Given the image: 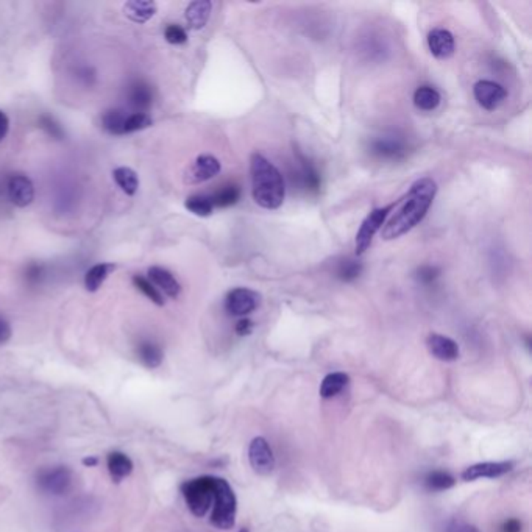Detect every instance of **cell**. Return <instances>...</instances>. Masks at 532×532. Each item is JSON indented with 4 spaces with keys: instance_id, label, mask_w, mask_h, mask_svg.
Returning a JSON list of instances; mask_svg holds the SVG:
<instances>
[{
    "instance_id": "obj_1",
    "label": "cell",
    "mask_w": 532,
    "mask_h": 532,
    "mask_svg": "<svg viewBox=\"0 0 532 532\" xmlns=\"http://www.w3.org/2000/svg\"><path fill=\"white\" fill-rule=\"evenodd\" d=\"M437 194V183L425 177L417 179L405 195L395 203V211L390 213L384 223L381 237L384 241H395L408 234L425 219Z\"/></svg>"
},
{
    "instance_id": "obj_2",
    "label": "cell",
    "mask_w": 532,
    "mask_h": 532,
    "mask_svg": "<svg viewBox=\"0 0 532 532\" xmlns=\"http://www.w3.org/2000/svg\"><path fill=\"white\" fill-rule=\"evenodd\" d=\"M250 175L255 203L264 209H278L284 202L286 186L277 166L255 152L250 156Z\"/></svg>"
},
{
    "instance_id": "obj_3",
    "label": "cell",
    "mask_w": 532,
    "mask_h": 532,
    "mask_svg": "<svg viewBox=\"0 0 532 532\" xmlns=\"http://www.w3.org/2000/svg\"><path fill=\"white\" fill-rule=\"evenodd\" d=\"M216 476H198L189 479L182 484V493L189 510L195 517L202 518L207 515L211 506L214 503Z\"/></svg>"
},
{
    "instance_id": "obj_4",
    "label": "cell",
    "mask_w": 532,
    "mask_h": 532,
    "mask_svg": "<svg viewBox=\"0 0 532 532\" xmlns=\"http://www.w3.org/2000/svg\"><path fill=\"white\" fill-rule=\"evenodd\" d=\"M237 512V499L234 492L225 479L216 478L213 514H211V524L217 529L228 531L234 526Z\"/></svg>"
},
{
    "instance_id": "obj_5",
    "label": "cell",
    "mask_w": 532,
    "mask_h": 532,
    "mask_svg": "<svg viewBox=\"0 0 532 532\" xmlns=\"http://www.w3.org/2000/svg\"><path fill=\"white\" fill-rule=\"evenodd\" d=\"M395 203L386 204V207H381V208H375L373 211H370L367 217H365V219L362 220L361 227H359L357 233H356V239H355L356 256H362L370 248L371 241H373L375 234L380 232L384 223H386L387 217L390 216V213H392L394 208H395Z\"/></svg>"
},
{
    "instance_id": "obj_6",
    "label": "cell",
    "mask_w": 532,
    "mask_h": 532,
    "mask_svg": "<svg viewBox=\"0 0 532 532\" xmlns=\"http://www.w3.org/2000/svg\"><path fill=\"white\" fill-rule=\"evenodd\" d=\"M36 485L47 495H64L72 487V470L66 465L41 470L38 473Z\"/></svg>"
},
{
    "instance_id": "obj_7",
    "label": "cell",
    "mask_w": 532,
    "mask_h": 532,
    "mask_svg": "<svg viewBox=\"0 0 532 532\" xmlns=\"http://www.w3.org/2000/svg\"><path fill=\"white\" fill-rule=\"evenodd\" d=\"M261 303V296L248 287H236L225 297V311L229 316L245 317L252 314Z\"/></svg>"
},
{
    "instance_id": "obj_8",
    "label": "cell",
    "mask_w": 532,
    "mask_h": 532,
    "mask_svg": "<svg viewBox=\"0 0 532 532\" xmlns=\"http://www.w3.org/2000/svg\"><path fill=\"white\" fill-rule=\"evenodd\" d=\"M370 153L381 159H401L406 156L408 144L398 134H382L370 140Z\"/></svg>"
},
{
    "instance_id": "obj_9",
    "label": "cell",
    "mask_w": 532,
    "mask_h": 532,
    "mask_svg": "<svg viewBox=\"0 0 532 532\" xmlns=\"http://www.w3.org/2000/svg\"><path fill=\"white\" fill-rule=\"evenodd\" d=\"M473 94L478 105L487 111H495L508 97V91L499 83L492 80H479L474 83Z\"/></svg>"
},
{
    "instance_id": "obj_10",
    "label": "cell",
    "mask_w": 532,
    "mask_h": 532,
    "mask_svg": "<svg viewBox=\"0 0 532 532\" xmlns=\"http://www.w3.org/2000/svg\"><path fill=\"white\" fill-rule=\"evenodd\" d=\"M248 460L252 469L262 476H267L273 471L275 456L271 445L264 437H255L252 440V444L248 446Z\"/></svg>"
},
{
    "instance_id": "obj_11",
    "label": "cell",
    "mask_w": 532,
    "mask_h": 532,
    "mask_svg": "<svg viewBox=\"0 0 532 532\" xmlns=\"http://www.w3.org/2000/svg\"><path fill=\"white\" fill-rule=\"evenodd\" d=\"M222 169L219 159L213 155H200L186 170V183L198 184L214 178Z\"/></svg>"
},
{
    "instance_id": "obj_12",
    "label": "cell",
    "mask_w": 532,
    "mask_h": 532,
    "mask_svg": "<svg viewBox=\"0 0 532 532\" xmlns=\"http://www.w3.org/2000/svg\"><path fill=\"white\" fill-rule=\"evenodd\" d=\"M10 202L17 208H25L33 202L35 198V186L31 179L24 174H13L6 186Z\"/></svg>"
},
{
    "instance_id": "obj_13",
    "label": "cell",
    "mask_w": 532,
    "mask_h": 532,
    "mask_svg": "<svg viewBox=\"0 0 532 532\" xmlns=\"http://www.w3.org/2000/svg\"><path fill=\"white\" fill-rule=\"evenodd\" d=\"M428 47L434 58L448 60L454 55L456 44H454V36L450 30L434 29L428 35Z\"/></svg>"
},
{
    "instance_id": "obj_14",
    "label": "cell",
    "mask_w": 532,
    "mask_h": 532,
    "mask_svg": "<svg viewBox=\"0 0 532 532\" xmlns=\"http://www.w3.org/2000/svg\"><path fill=\"white\" fill-rule=\"evenodd\" d=\"M426 347L435 359L444 362H453L459 357V345L453 341L451 337L437 334V332H431L426 339Z\"/></svg>"
},
{
    "instance_id": "obj_15",
    "label": "cell",
    "mask_w": 532,
    "mask_h": 532,
    "mask_svg": "<svg viewBox=\"0 0 532 532\" xmlns=\"http://www.w3.org/2000/svg\"><path fill=\"white\" fill-rule=\"evenodd\" d=\"M149 280L156 289L161 291L164 296L169 298H177L182 292V286H179L178 280L174 277V273L169 272L168 268L153 266L149 268Z\"/></svg>"
},
{
    "instance_id": "obj_16",
    "label": "cell",
    "mask_w": 532,
    "mask_h": 532,
    "mask_svg": "<svg viewBox=\"0 0 532 532\" xmlns=\"http://www.w3.org/2000/svg\"><path fill=\"white\" fill-rule=\"evenodd\" d=\"M512 470V464L510 462H481V464H474L469 469H465L462 471V479L464 481H476L481 478H489V479H495L503 476V474L509 473Z\"/></svg>"
},
{
    "instance_id": "obj_17",
    "label": "cell",
    "mask_w": 532,
    "mask_h": 532,
    "mask_svg": "<svg viewBox=\"0 0 532 532\" xmlns=\"http://www.w3.org/2000/svg\"><path fill=\"white\" fill-rule=\"evenodd\" d=\"M127 100L128 105H130L133 110H136V113H145L153 104L152 88L143 80L133 81L131 85L128 86Z\"/></svg>"
},
{
    "instance_id": "obj_18",
    "label": "cell",
    "mask_w": 532,
    "mask_h": 532,
    "mask_svg": "<svg viewBox=\"0 0 532 532\" xmlns=\"http://www.w3.org/2000/svg\"><path fill=\"white\" fill-rule=\"evenodd\" d=\"M213 3L209 0H195L186 6L184 17L192 30H202L208 24Z\"/></svg>"
},
{
    "instance_id": "obj_19",
    "label": "cell",
    "mask_w": 532,
    "mask_h": 532,
    "mask_svg": "<svg viewBox=\"0 0 532 532\" xmlns=\"http://www.w3.org/2000/svg\"><path fill=\"white\" fill-rule=\"evenodd\" d=\"M106 467H108V473H110V476L114 483H120L122 479L130 476L134 469L133 460L122 451H111L110 454H108Z\"/></svg>"
},
{
    "instance_id": "obj_20",
    "label": "cell",
    "mask_w": 532,
    "mask_h": 532,
    "mask_svg": "<svg viewBox=\"0 0 532 532\" xmlns=\"http://www.w3.org/2000/svg\"><path fill=\"white\" fill-rule=\"evenodd\" d=\"M158 6L150 0H130L124 5V15L130 21L136 24H144L156 15Z\"/></svg>"
},
{
    "instance_id": "obj_21",
    "label": "cell",
    "mask_w": 532,
    "mask_h": 532,
    "mask_svg": "<svg viewBox=\"0 0 532 532\" xmlns=\"http://www.w3.org/2000/svg\"><path fill=\"white\" fill-rule=\"evenodd\" d=\"M136 355L140 364L150 370L158 369L164 361V351L161 345L153 341H140L136 348Z\"/></svg>"
},
{
    "instance_id": "obj_22",
    "label": "cell",
    "mask_w": 532,
    "mask_h": 532,
    "mask_svg": "<svg viewBox=\"0 0 532 532\" xmlns=\"http://www.w3.org/2000/svg\"><path fill=\"white\" fill-rule=\"evenodd\" d=\"M116 271V266L111 262H100V264L92 266L85 275V287L88 292H97L102 284L105 283L106 278L110 277L111 272Z\"/></svg>"
},
{
    "instance_id": "obj_23",
    "label": "cell",
    "mask_w": 532,
    "mask_h": 532,
    "mask_svg": "<svg viewBox=\"0 0 532 532\" xmlns=\"http://www.w3.org/2000/svg\"><path fill=\"white\" fill-rule=\"evenodd\" d=\"M350 376L344 371H334L323 378L322 384H320V396L322 398H332L337 394H341L342 390L348 386Z\"/></svg>"
},
{
    "instance_id": "obj_24",
    "label": "cell",
    "mask_w": 532,
    "mask_h": 532,
    "mask_svg": "<svg viewBox=\"0 0 532 532\" xmlns=\"http://www.w3.org/2000/svg\"><path fill=\"white\" fill-rule=\"evenodd\" d=\"M128 114L119 108H111L102 114V128L111 136H124V125Z\"/></svg>"
},
{
    "instance_id": "obj_25",
    "label": "cell",
    "mask_w": 532,
    "mask_h": 532,
    "mask_svg": "<svg viewBox=\"0 0 532 532\" xmlns=\"http://www.w3.org/2000/svg\"><path fill=\"white\" fill-rule=\"evenodd\" d=\"M442 97L437 89L433 86H420L414 92V105L420 111H434L440 105Z\"/></svg>"
},
{
    "instance_id": "obj_26",
    "label": "cell",
    "mask_w": 532,
    "mask_h": 532,
    "mask_svg": "<svg viewBox=\"0 0 532 532\" xmlns=\"http://www.w3.org/2000/svg\"><path fill=\"white\" fill-rule=\"evenodd\" d=\"M113 178L122 192L127 195H134L139 189V178L136 172L130 168H118L113 172Z\"/></svg>"
},
{
    "instance_id": "obj_27",
    "label": "cell",
    "mask_w": 532,
    "mask_h": 532,
    "mask_svg": "<svg viewBox=\"0 0 532 532\" xmlns=\"http://www.w3.org/2000/svg\"><path fill=\"white\" fill-rule=\"evenodd\" d=\"M133 281V286L136 287V289L143 293L144 297L149 298L152 303H155L156 306H164L166 305V300L163 297V293L159 292L155 286L152 284V281L149 278H145L144 275H134V277L131 278Z\"/></svg>"
},
{
    "instance_id": "obj_28",
    "label": "cell",
    "mask_w": 532,
    "mask_h": 532,
    "mask_svg": "<svg viewBox=\"0 0 532 532\" xmlns=\"http://www.w3.org/2000/svg\"><path fill=\"white\" fill-rule=\"evenodd\" d=\"M298 178L303 188L309 192H317L320 189V184H322V179H320V175L317 169L307 161V159L301 158V166L298 170Z\"/></svg>"
},
{
    "instance_id": "obj_29",
    "label": "cell",
    "mask_w": 532,
    "mask_h": 532,
    "mask_svg": "<svg viewBox=\"0 0 532 532\" xmlns=\"http://www.w3.org/2000/svg\"><path fill=\"white\" fill-rule=\"evenodd\" d=\"M186 209L198 217H209L214 211V204L208 195H191L186 198Z\"/></svg>"
},
{
    "instance_id": "obj_30",
    "label": "cell",
    "mask_w": 532,
    "mask_h": 532,
    "mask_svg": "<svg viewBox=\"0 0 532 532\" xmlns=\"http://www.w3.org/2000/svg\"><path fill=\"white\" fill-rule=\"evenodd\" d=\"M362 268V262L350 258L342 259L336 267V277L344 283H351V281L361 277Z\"/></svg>"
},
{
    "instance_id": "obj_31",
    "label": "cell",
    "mask_w": 532,
    "mask_h": 532,
    "mask_svg": "<svg viewBox=\"0 0 532 532\" xmlns=\"http://www.w3.org/2000/svg\"><path fill=\"white\" fill-rule=\"evenodd\" d=\"M241 198V189L237 186H225L219 192L211 197L214 208H229L239 202Z\"/></svg>"
},
{
    "instance_id": "obj_32",
    "label": "cell",
    "mask_w": 532,
    "mask_h": 532,
    "mask_svg": "<svg viewBox=\"0 0 532 532\" xmlns=\"http://www.w3.org/2000/svg\"><path fill=\"white\" fill-rule=\"evenodd\" d=\"M425 485L429 490H434V492L448 490L454 485V478L450 473L435 470V471L428 473V476L425 478Z\"/></svg>"
},
{
    "instance_id": "obj_33",
    "label": "cell",
    "mask_w": 532,
    "mask_h": 532,
    "mask_svg": "<svg viewBox=\"0 0 532 532\" xmlns=\"http://www.w3.org/2000/svg\"><path fill=\"white\" fill-rule=\"evenodd\" d=\"M152 125H153V119L147 113H131L127 116L124 133L125 134L136 133L140 130H145V128H149Z\"/></svg>"
},
{
    "instance_id": "obj_34",
    "label": "cell",
    "mask_w": 532,
    "mask_h": 532,
    "mask_svg": "<svg viewBox=\"0 0 532 532\" xmlns=\"http://www.w3.org/2000/svg\"><path fill=\"white\" fill-rule=\"evenodd\" d=\"M164 38L172 46H182V44L188 42V33H186V30L182 25L177 24H169L168 27L164 29Z\"/></svg>"
},
{
    "instance_id": "obj_35",
    "label": "cell",
    "mask_w": 532,
    "mask_h": 532,
    "mask_svg": "<svg viewBox=\"0 0 532 532\" xmlns=\"http://www.w3.org/2000/svg\"><path fill=\"white\" fill-rule=\"evenodd\" d=\"M40 127L49 134V136H52L55 139H63L64 136L63 127L55 120V118L49 116V114H42V116H40Z\"/></svg>"
},
{
    "instance_id": "obj_36",
    "label": "cell",
    "mask_w": 532,
    "mask_h": 532,
    "mask_svg": "<svg viewBox=\"0 0 532 532\" xmlns=\"http://www.w3.org/2000/svg\"><path fill=\"white\" fill-rule=\"evenodd\" d=\"M440 277V268L437 266H421L417 268L415 278L421 284H431Z\"/></svg>"
},
{
    "instance_id": "obj_37",
    "label": "cell",
    "mask_w": 532,
    "mask_h": 532,
    "mask_svg": "<svg viewBox=\"0 0 532 532\" xmlns=\"http://www.w3.org/2000/svg\"><path fill=\"white\" fill-rule=\"evenodd\" d=\"M253 328H255V323L252 322V320L243 317V319L239 320V322L236 323V334L237 336H242V337L243 336H248V334H252Z\"/></svg>"
},
{
    "instance_id": "obj_38",
    "label": "cell",
    "mask_w": 532,
    "mask_h": 532,
    "mask_svg": "<svg viewBox=\"0 0 532 532\" xmlns=\"http://www.w3.org/2000/svg\"><path fill=\"white\" fill-rule=\"evenodd\" d=\"M11 334H13V331H11L10 322L2 316V314H0V345L8 342L11 339Z\"/></svg>"
},
{
    "instance_id": "obj_39",
    "label": "cell",
    "mask_w": 532,
    "mask_h": 532,
    "mask_svg": "<svg viewBox=\"0 0 532 532\" xmlns=\"http://www.w3.org/2000/svg\"><path fill=\"white\" fill-rule=\"evenodd\" d=\"M445 532H479L478 528H474L473 524L464 523V522H453L448 524Z\"/></svg>"
},
{
    "instance_id": "obj_40",
    "label": "cell",
    "mask_w": 532,
    "mask_h": 532,
    "mask_svg": "<svg viewBox=\"0 0 532 532\" xmlns=\"http://www.w3.org/2000/svg\"><path fill=\"white\" fill-rule=\"evenodd\" d=\"M8 130H10V119L2 110H0V143L6 138Z\"/></svg>"
},
{
    "instance_id": "obj_41",
    "label": "cell",
    "mask_w": 532,
    "mask_h": 532,
    "mask_svg": "<svg viewBox=\"0 0 532 532\" xmlns=\"http://www.w3.org/2000/svg\"><path fill=\"white\" fill-rule=\"evenodd\" d=\"M41 266L38 264H31L29 268H27V280L30 281V283H38L41 278Z\"/></svg>"
},
{
    "instance_id": "obj_42",
    "label": "cell",
    "mask_w": 532,
    "mask_h": 532,
    "mask_svg": "<svg viewBox=\"0 0 532 532\" xmlns=\"http://www.w3.org/2000/svg\"><path fill=\"white\" fill-rule=\"evenodd\" d=\"M503 532H522V523L517 518H510L503 524Z\"/></svg>"
},
{
    "instance_id": "obj_43",
    "label": "cell",
    "mask_w": 532,
    "mask_h": 532,
    "mask_svg": "<svg viewBox=\"0 0 532 532\" xmlns=\"http://www.w3.org/2000/svg\"><path fill=\"white\" fill-rule=\"evenodd\" d=\"M83 465H86V467H94V465H97V458H95V456L85 458V459H83Z\"/></svg>"
},
{
    "instance_id": "obj_44",
    "label": "cell",
    "mask_w": 532,
    "mask_h": 532,
    "mask_svg": "<svg viewBox=\"0 0 532 532\" xmlns=\"http://www.w3.org/2000/svg\"><path fill=\"white\" fill-rule=\"evenodd\" d=\"M241 532H248V531H247V529H242V531H241Z\"/></svg>"
}]
</instances>
